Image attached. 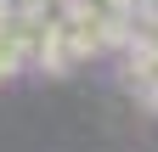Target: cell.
I'll return each mask as SVG.
<instances>
[{
	"label": "cell",
	"instance_id": "1",
	"mask_svg": "<svg viewBox=\"0 0 158 152\" xmlns=\"http://www.w3.org/2000/svg\"><path fill=\"white\" fill-rule=\"evenodd\" d=\"M135 11V28H158V0H130Z\"/></svg>",
	"mask_w": 158,
	"mask_h": 152
},
{
	"label": "cell",
	"instance_id": "2",
	"mask_svg": "<svg viewBox=\"0 0 158 152\" xmlns=\"http://www.w3.org/2000/svg\"><path fill=\"white\" fill-rule=\"evenodd\" d=\"M17 11H45V6H56V0H11Z\"/></svg>",
	"mask_w": 158,
	"mask_h": 152
},
{
	"label": "cell",
	"instance_id": "3",
	"mask_svg": "<svg viewBox=\"0 0 158 152\" xmlns=\"http://www.w3.org/2000/svg\"><path fill=\"white\" fill-rule=\"evenodd\" d=\"M11 11H17V6H11V0H0V23H6V17H11Z\"/></svg>",
	"mask_w": 158,
	"mask_h": 152
}]
</instances>
